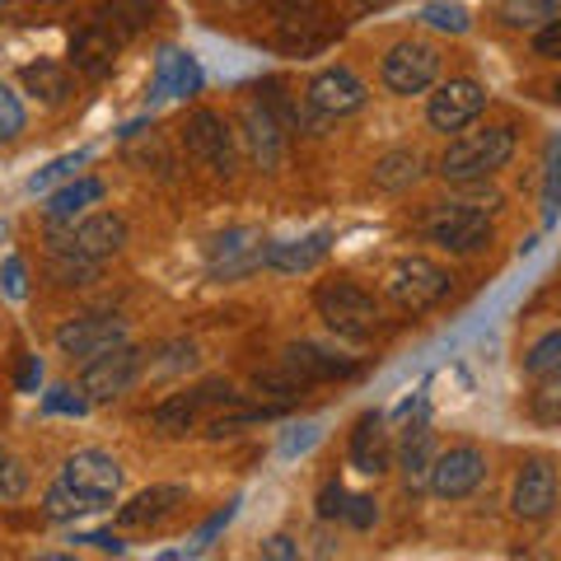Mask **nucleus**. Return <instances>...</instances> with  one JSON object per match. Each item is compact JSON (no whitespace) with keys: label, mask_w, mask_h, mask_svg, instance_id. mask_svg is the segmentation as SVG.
Here are the masks:
<instances>
[{"label":"nucleus","mask_w":561,"mask_h":561,"mask_svg":"<svg viewBox=\"0 0 561 561\" xmlns=\"http://www.w3.org/2000/svg\"><path fill=\"white\" fill-rule=\"evenodd\" d=\"M346 511V486L342 482H323L319 491V519H342Z\"/></svg>","instance_id":"nucleus-40"},{"label":"nucleus","mask_w":561,"mask_h":561,"mask_svg":"<svg viewBox=\"0 0 561 561\" xmlns=\"http://www.w3.org/2000/svg\"><path fill=\"white\" fill-rule=\"evenodd\" d=\"M183 146H187L192 160H202L210 173H220V179H230L234 173V160H239L234 131H230V122H225L220 113H210V108L192 113L187 127H183Z\"/></svg>","instance_id":"nucleus-6"},{"label":"nucleus","mask_w":561,"mask_h":561,"mask_svg":"<svg viewBox=\"0 0 561 561\" xmlns=\"http://www.w3.org/2000/svg\"><path fill=\"white\" fill-rule=\"evenodd\" d=\"M140 379V351L136 346H113L90 356V365L80 370V393L90 402H113L122 393H131V383Z\"/></svg>","instance_id":"nucleus-5"},{"label":"nucleus","mask_w":561,"mask_h":561,"mask_svg":"<svg viewBox=\"0 0 561 561\" xmlns=\"http://www.w3.org/2000/svg\"><path fill=\"white\" fill-rule=\"evenodd\" d=\"M360 10H383V5H393V0H356Z\"/></svg>","instance_id":"nucleus-48"},{"label":"nucleus","mask_w":561,"mask_h":561,"mask_svg":"<svg viewBox=\"0 0 561 561\" xmlns=\"http://www.w3.org/2000/svg\"><path fill=\"white\" fill-rule=\"evenodd\" d=\"M183 501H187V491H183V486H173V482L146 486V491H140V496H131V501L117 511V524H122V529H150V524L169 519V515L179 511Z\"/></svg>","instance_id":"nucleus-20"},{"label":"nucleus","mask_w":561,"mask_h":561,"mask_svg":"<svg viewBox=\"0 0 561 561\" xmlns=\"http://www.w3.org/2000/svg\"><path fill=\"white\" fill-rule=\"evenodd\" d=\"M202 90V66L179 47H164L160 61H154V84L150 99H187Z\"/></svg>","instance_id":"nucleus-23"},{"label":"nucleus","mask_w":561,"mask_h":561,"mask_svg":"<svg viewBox=\"0 0 561 561\" xmlns=\"http://www.w3.org/2000/svg\"><path fill=\"white\" fill-rule=\"evenodd\" d=\"M262 557L290 561V557H300V542H295V538H286V534H276V538H267V542H262Z\"/></svg>","instance_id":"nucleus-44"},{"label":"nucleus","mask_w":561,"mask_h":561,"mask_svg":"<svg viewBox=\"0 0 561 561\" xmlns=\"http://www.w3.org/2000/svg\"><path fill=\"white\" fill-rule=\"evenodd\" d=\"M542 206H548V220L561 210V136L548 140V179H542Z\"/></svg>","instance_id":"nucleus-35"},{"label":"nucleus","mask_w":561,"mask_h":561,"mask_svg":"<svg viewBox=\"0 0 561 561\" xmlns=\"http://www.w3.org/2000/svg\"><path fill=\"white\" fill-rule=\"evenodd\" d=\"M61 482H70L80 496H90L94 511H108L122 491V463L103 449H76L61 468Z\"/></svg>","instance_id":"nucleus-8"},{"label":"nucleus","mask_w":561,"mask_h":561,"mask_svg":"<svg viewBox=\"0 0 561 561\" xmlns=\"http://www.w3.org/2000/svg\"><path fill=\"white\" fill-rule=\"evenodd\" d=\"M426 234H431V243H440L449 253H478L482 243H491V220L482 206L449 202L426 220Z\"/></svg>","instance_id":"nucleus-9"},{"label":"nucleus","mask_w":561,"mask_h":561,"mask_svg":"<svg viewBox=\"0 0 561 561\" xmlns=\"http://www.w3.org/2000/svg\"><path fill=\"white\" fill-rule=\"evenodd\" d=\"M449 290V272L440 267V262L431 257H398L389 267V295L408 309V313H426L431 305H440Z\"/></svg>","instance_id":"nucleus-3"},{"label":"nucleus","mask_w":561,"mask_h":561,"mask_svg":"<svg viewBox=\"0 0 561 561\" xmlns=\"http://www.w3.org/2000/svg\"><path fill=\"white\" fill-rule=\"evenodd\" d=\"M66 243H70V249H76L80 257L103 262V257L122 253V243H127V220L113 216V210H99V216H84L76 230H70Z\"/></svg>","instance_id":"nucleus-19"},{"label":"nucleus","mask_w":561,"mask_h":561,"mask_svg":"<svg viewBox=\"0 0 561 561\" xmlns=\"http://www.w3.org/2000/svg\"><path fill=\"white\" fill-rule=\"evenodd\" d=\"M262 234L257 230H225L216 243H210V276L216 280H239L262 267Z\"/></svg>","instance_id":"nucleus-15"},{"label":"nucleus","mask_w":561,"mask_h":561,"mask_svg":"<svg viewBox=\"0 0 561 561\" xmlns=\"http://www.w3.org/2000/svg\"><path fill=\"white\" fill-rule=\"evenodd\" d=\"M234 511H239V501H230V505H225V511H216V515H210V519L202 524V534H197V542H192V552H202V548H206V542H210V538H216V534L225 529V524H230V519H234Z\"/></svg>","instance_id":"nucleus-43"},{"label":"nucleus","mask_w":561,"mask_h":561,"mask_svg":"<svg viewBox=\"0 0 561 561\" xmlns=\"http://www.w3.org/2000/svg\"><path fill=\"white\" fill-rule=\"evenodd\" d=\"M561 14V0H501V20L511 28H542Z\"/></svg>","instance_id":"nucleus-27"},{"label":"nucleus","mask_w":561,"mask_h":561,"mask_svg":"<svg viewBox=\"0 0 561 561\" xmlns=\"http://www.w3.org/2000/svg\"><path fill=\"white\" fill-rule=\"evenodd\" d=\"M243 140H249V154L257 169H276L280 164V146H286V131H280V122L267 113V103H249L243 108Z\"/></svg>","instance_id":"nucleus-21"},{"label":"nucleus","mask_w":561,"mask_h":561,"mask_svg":"<svg viewBox=\"0 0 561 561\" xmlns=\"http://www.w3.org/2000/svg\"><path fill=\"white\" fill-rule=\"evenodd\" d=\"M272 20H276L280 43L290 51H319L332 43V33H337L323 0H272Z\"/></svg>","instance_id":"nucleus-4"},{"label":"nucleus","mask_w":561,"mask_h":561,"mask_svg":"<svg viewBox=\"0 0 561 561\" xmlns=\"http://www.w3.org/2000/svg\"><path fill=\"white\" fill-rule=\"evenodd\" d=\"M511 154H515V127H478L449 140V150L440 154V173L449 183H478L511 164Z\"/></svg>","instance_id":"nucleus-1"},{"label":"nucleus","mask_w":561,"mask_h":561,"mask_svg":"<svg viewBox=\"0 0 561 561\" xmlns=\"http://www.w3.org/2000/svg\"><path fill=\"white\" fill-rule=\"evenodd\" d=\"M416 169H421V160H416L412 150H393V154H383V160L375 164V183L383 192H398V187L416 183Z\"/></svg>","instance_id":"nucleus-29"},{"label":"nucleus","mask_w":561,"mask_h":561,"mask_svg":"<svg viewBox=\"0 0 561 561\" xmlns=\"http://www.w3.org/2000/svg\"><path fill=\"white\" fill-rule=\"evenodd\" d=\"M421 20H426L431 28H440V33H468L472 28L468 10L459 5V0H431V5L421 10Z\"/></svg>","instance_id":"nucleus-32"},{"label":"nucleus","mask_w":561,"mask_h":561,"mask_svg":"<svg viewBox=\"0 0 561 561\" xmlns=\"http://www.w3.org/2000/svg\"><path fill=\"white\" fill-rule=\"evenodd\" d=\"M557 370H561V328L548 332V337H538L529 346V356H524V375H529V379H548Z\"/></svg>","instance_id":"nucleus-30"},{"label":"nucleus","mask_w":561,"mask_h":561,"mask_svg":"<svg viewBox=\"0 0 561 561\" xmlns=\"http://www.w3.org/2000/svg\"><path fill=\"white\" fill-rule=\"evenodd\" d=\"M342 519H346V524H356V529H370V524L379 519V511H375V501H370V496H346Z\"/></svg>","instance_id":"nucleus-42"},{"label":"nucleus","mask_w":561,"mask_h":561,"mask_svg":"<svg viewBox=\"0 0 561 561\" xmlns=\"http://www.w3.org/2000/svg\"><path fill=\"white\" fill-rule=\"evenodd\" d=\"M43 408H47V412H57V416H84V412H90V398L76 393V389H66V383H61V389H51V393L43 398Z\"/></svg>","instance_id":"nucleus-36"},{"label":"nucleus","mask_w":561,"mask_h":561,"mask_svg":"<svg viewBox=\"0 0 561 561\" xmlns=\"http://www.w3.org/2000/svg\"><path fill=\"white\" fill-rule=\"evenodd\" d=\"M20 131H24V103L0 84V140H14Z\"/></svg>","instance_id":"nucleus-37"},{"label":"nucleus","mask_w":561,"mask_h":561,"mask_svg":"<svg viewBox=\"0 0 561 561\" xmlns=\"http://www.w3.org/2000/svg\"><path fill=\"white\" fill-rule=\"evenodd\" d=\"M313 440H319V426H300V435H286V445H280V454H300V449H309Z\"/></svg>","instance_id":"nucleus-46"},{"label":"nucleus","mask_w":561,"mask_h":561,"mask_svg":"<svg viewBox=\"0 0 561 561\" xmlns=\"http://www.w3.org/2000/svg\"><path fill=\"white\" fill-rule=\"evenodd\" d=\"M76 542H90V548H99V552H113V557L127 552V542H122L117 534H84V538H76Z\"/></svg>","instance_id":"nucleus-45"},{"label":"nucleus","mask_w":561,"mask_h":561,"mask_svg":"<svg viewBox=\"0 0 561 561\" xmlns=\"http://www.w3.org/2000/svg\"><path fill=\"white\" fill-rule=\"evenodd\" d=\"M557 505V468L548 459H534L519 468L515 491H511V511L519 519H548Z\"/></svg>","instance_id":"nucleus-16"},{"label":"nucleus","mask_w":561,"mask_h":561,"mask_svg":"<svg viewBox=\"0 0 561 561\" xmlns=\"http://www.w3.org/2000/svg\"><path fill=\"white\" fill-rule=\"evenodd\" d=\"M393 463V440H389V426H383L379 412H365L351 431V468L365 472V478H379L389 472Z\"/></svg>","instance_id":"nucleus-17"},{"label":"nucleus","mask_w":561,"mask_h":561,"mask_svg":"<svg viewBox=\"0 0 561 561\" xmlns=\"http://www.w3.org/2000/svg\"><path fill=\"white\" fill-rule=\"evenodd\" d=\"M435 76H440V51L421 38H402L383 57V84L393 94H426Z\"/></svg>","instance_id":"nucleus-7"},{"label":"nucleus","mask_w":561,"mask_h":561,"mask_svg":"<svg viewBox=\"0 0 561 561\" xmlns=\"http://www.w3.org/2000/svg\"><path fill=\"white\" fill-rule=\"evenodd\" d=\"M0 5H10V0H0Z\"/></svg>","instance_id":"nucleus-50"},{"label":"nucleus","mask_w":561,"mask_h":561,"mask_svg":"<svg viewBox=\"0 0 561 561\" xmlns=\"http://www.w3.org/2000/svg\"><path fill=\"white\" fill-rule=\"evenodd\" d=\"M84 160H90V150L61 154V160H51L47 169H38V173H33V179H28V187H33V192H47L51 183H66V179H76V169H80Z\"/></svg>","instance_id":"nucleus-33"},{"label":"nucleus","mask_w":561,"mask_h":561,"mask_svg":"<svg viewBox=\"0 0 561 561\" xmlns=\"http://www.w3.org/2000/svg\"><path fill=\"white\" fill-rule=\"evenodd\" d=\"M328 253H332V234L319 230V234H309V239L267 243V249H262V267H272V272H313Z\"/></svg>","instance_id":"nucleus-22"},{"label":"nucleus","mask_w":561,"mask_h":561,"mask_svg":"<svg viewBox=\"0 0 561 561\" xmlns=\"http://www.w3.org/2000/svg\"><path fill=\"white\" fill-rule=\"evenodd\" d=\"M99 197H103L99 179H70L61 192H51L43 210H47L51 225H76V216H84V210H90Z\"/></svg>","instance_id":"nucleus-24"},{"label":"nucleus","mask_w":561,"mask_h":561,"mask_svg":"<svg viewBox=\"0 0 561 561\" xmlns=\"http://www.w3.org/2000/svg\"><path fill=\"white\" fill-rule=\"evenodd\" d=\"M280 365H286V370L300 379L305 389H309V383H323V379H351V375H356V360L332 356V351L319 346V342H295V346H286Z\"/></svg>","instance_id":"nucleus-18"},{"label":"nucleus","mask_w":561,"mask_h":561,"mask_svg":"<svg viewBox=\"0 0 561 561\" xmlns=\"http://www.w3.org/2000/svg\"><path fill=\"white\" fill-rule=\"evenodd\" d=\"M20 80H24V90L33 99H43V103H66L70 99V70L61 61H33L20 70Z\"/></svg>","instance_id":"nucleus-25"},{"label":"nucleus","mask_w":561,"mask_h":561,"mask_svg":"<svg viewBox=\"0 0 561 561\" xmlns=\"http://www.w3.org/2000/svg\"><path fill=\"white\" fill-rule=\"evenodd\" d=\"M51 272L61 276V286H84V280H94V272H99V262H90V257H80L70 243L61 239L57 243V253H51Z\"/></svg>","instance_id":"nucleus-31"},{"label":"nucleus","mask_w":561,"mask_h":561,"mask_svg":"<svg viewBox=\"0 0 561 561\" xmlns=\"http://www.w3.org/2000/svg\"><path fill=\"white\" fill-rule=\"evenodd\" d=\"M127 342V323L113 319V313H84V319H70L57 328V351L61 356H99V351H113Z\"/></svg>","instance_id":"nucleus-13"},{"label":"nucleus","mask_w":561,"mask_h":561,"mask_svg":"<svg viewBox=\"0 0 561 561\" xmlns=\"http://www.w3.org/2000/svg\"><path fill=\"white\" fill-rule=\"evenodd\" d=\"M426 478H431V491L440 501H463L486 478V454L478 445H454L445 454H435V463H431Z\"/></svg>","instance_id":"nucleus-10"},{"label":"nucleus","mask_w":561,"mask_h":561,"mask_svg":"<svg viewBox=\"0 0 561 561\" xmlns=\"http://www.w3.org/2000/svg\"><path fill=\"white\" fill-rule=\"evenodd\" d=\"M552 99H557V103H561V80H557V84H552Z\"/></svg>","instance_id":"nucleus-49"},{"label":"nucleus","mask_w":561,"mask_h":561,"mask_svg":"<svg viewBox=\"0 0 561 561\" xmlns=\"http://www.w3.org/2000/svg\"><path fill=\"white\" fill-rule=\"evenodd\" d=\"M0 286H5L10 300H24V295H28V280H24V262L20 257H5V267H0Z\"/></svg>","instance_id":"nucleus-41"},{"label":"nucleus","mask_w":561,"mask_h":561,"mask_svg":"<svg viewBox=\"0 0 561 561\" xmlns=\"http://www.w3.org/2000/svg\"><path fill=\"white\" fill-rule=\"evenodd\" d=\"M43 511H47V519H57V524H66V519H80V515H94V501L90 496H80L70 482H51L47 486V501H43Z\"/></svg>","instance_id":"nucleus-28"},{"label":"nucleus","mask_w":561,"mask_h":561,"mask_svg":"<svg viewBox=\"0 0 561 561\" xmlns=\"http://www.w3.org/2000/svg\"><path fill=\"white\" fill-rule=\"evenodd\" d=\"M534 412H538L542 421H557V416H561V370L542 379V393L534 398Z\"/></svg>","instance_id":"nucleus-38"},{"label":"nucleus","mask_w":561,"mask_h":561,"mask_svg":"<svg viewBox=\"0 0 561 561\" xmlns=\"http://www.w3.org/2000/svg\"><path fill=\"white\" fill-rule=\"evenodd\" d=\"M534 51L548 61H561V14L557 20H548L542 28H534Z\"/></svg>","instance_id":"nucleus-39"},{"label":"nucleus","mask_w":561,"mask_h":561,"mask_svg":"<svg viewBox=\"0 0 561 561\" xmlns=\"http://www.w3.org/2000/svg\"><path fill=\"white\" fill-rule=\"evenodd\" d=\"M313 305H319V319L337 332V337H351V342H365L379 323L375 295L365 286H356V280H346V276L323 280V286L313 290Z\"/></svg>","instance_id":"nucleus-2"},{"label":"nucleus","mask_w":561,"mask_h":561,"mask_svg":"<svg viewBox=\"0 0 561 561\" xmlns=\"http://www.w3.org/2000/svg\"><path fill=\"white\" fill-rule=\"evenodd\" d=\"M398 463L402 472H408V482H421L435 463V435L426 421H416V426H408V435H402V449H398Z\"/></svg>","instance_id":"nucleus-26"},{"label":"nucleus","mask_w":561,"mask_h":561,"mask_svg":"<svg viewBox=\"0 0 561 561\" xmlns=\"http://www.w3.org/2000/svg\"><path fill=\"white\" fill-rule=\"evenodd\" d=\"M24 491H28V468L10 449H0V501H20Z\"/></svg>","instance_id":"nucleus-34"},{"label":"nucleus","mask_w":561,"mask_h":561,"mask_svg":"<svg viewBox=\"0 0 561 561\" xmlns=\"http://www.w3.org/2000/svg\"><path fill=\"white\" fill-rule=\"evenodd\" d=\"M482 108H486V90L478 80H445L426 103V122L435 131H463L482 117Z\"/></svg>","instance_id":"nucleus-12"},{"label":"nucleus","mask_w":561,"mask_h":561,"mask_svg":"<svg viewBox=\"0 0 561 561\" xmlns=\"http://www.w3.org/2000/svg\"><path fill=\"white\" fill-rule=\"evenodd\" d=\"M38 379H43V365H38V356H28L24 370H20V389L33 393V389H38Z\"/></svg>","instance_id":"nucleus-47"},{"label":"nucleus","mask_w":561,"mask_h":561,"mask_svg":"<svg viewBox=\"0 0 561 561\" xmlns=\"http://www.w3.org/2000/svg\"><path fill=\"white\" fill-rule=\"evenodd\" d=\"M365 99H370V90H365L360 76L346 66H328L309 80V108L319 117H346V113L365 108Z\"/></svg>","instance_id":"nucleus-14"},{"label":"nucleus","mask_w":561,"mask_h":561,"mask_svg":"<svg viewBox=\"0 0 561 561\" xmlns=\"http://www.w3.org/2000/svg\"><path fill=\"white\" fill-rule=\"evenodd\" d=\"M239 393L230 389V383H220V379H210V383H202V389H183V393H173V398H164L160 408L150 412V421L160 426L164 435H183V431H192L197 421L210 412V408H220V402H234Z\"/></svg>","instance_id":"nucleus-11"}]
</instances>
